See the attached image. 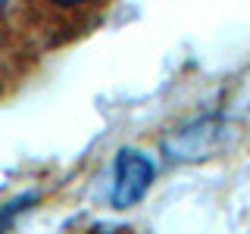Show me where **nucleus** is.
<instances>
[{
	"mask_svg": "<svg viewBox=\"0 0 250 234\" xmlns=\"http://www.w3.org/2000/svg\"><path fill=\"white\" fill-rule=\"evenodd\" d=\"M10 3H13V0H0V16H3L6 10H10Z\"/></svg>",
	"mask_w": 250,
	"mask_h": 234,
	"instance_id": "7ed1b4c3",
	"label": "nucleus"
},
{
	"mask_svg": "<svg viewBox=\"0 0 250 234\" xmlns=\"http://www.w3.org/2000/svg\"><path fill=\"white\" fill-rule=\"evenodd\" d=\"M153 181V166L150 159H144L141 153L122 150L116 159V184H113V206H131L147 194V187Z\"/></svg>",
	"mask_w": 250,
	"mask_h": 234,
	"instance_id": "f257e3e1",
	"label": "nucleus"
},
{
	"mask_svg": "<svg viewBox=\"0 0 250 234\" xmlns=\"http://www.w3.org/2000/svg\"><path fill=\"white\" fill-rule=\"evenodd\" d=\"M47 6H53V10L60 13H75V10H88V6H97L104 3V0H44Z\"/></svg>",
	"mask_w": 250,
	"mask_h": 234,
	"instance_id": "f03ea898",
	"label": "nucleus"
}]
</instances>
